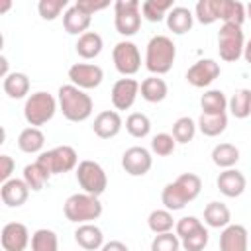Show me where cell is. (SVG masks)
<instances>
[{
  "instance_id": "obj_7",
  "label": "cell",
  "mask_w": 251,
  "mask_h": 251,
  "mask_svg": "<svg viewBox=\"0 0 251 251\" xmlns=\"http://www.w3.org/2000/svg\"><path fill=\"white\" fill-rule=\"evenodd\" d=\"M245 49V37L241 25L235 24H224L218 31V51L220 57L227 63H235L239 57H243Z\"/></svg>"
},
{
  "instance_id": "obj_13",
  "label": "cell",
  "mask_w": 251,
  "mask_h": 251,
  "mask_svg": "<svg viewBox=\"0 0 251 251\" xmlns=\"http://www.w3.org/2000/svg\"><path fill=\"white\" fill-rule=\"evenodd\" d=\"M139 82L135 78H120L114 82L112 86V92H110V98H112V104L116 110H129L133 106V102L137 100V94H139Z\"/></svg>"
},
{
  "instance_id": "obj_28",
  "label": "cell",
  "mask_w": 251,
  "mask_h": 251,
  "mask_svg": "<svg viewBox=\"0 0 251 251\" xmlns=\"http://www.w3.org/2000/svg\"><path fill=\"white\" fill-rule=\"evenodd\" d=\"M2 88H4V92H6L10 98L20 100V98H24V96L29 92V78H27L25 73H16V71H14V73H10V75L4 78Z\"/></svg>"
},
{
  "instance_id": "obj_40",
  "label": "cell",
  "mask_w": 251,
  "mask_h": 251,
  "mask_svg": "<svg viewBox=\"0 0 251 251\" xmlns=\"http://www.w3.org/2000/svg\"><path fill=\"white\" fill-rule=\"evenodd\" d=\"M175 182L182 188V192L186 194V198L192 202L198 194H200V190H202V180H200V176L198 175H194V173H182V175H178L176 178H175Z\"/></svg>"
},
{
  "instance_id": "obj_35",
  "label": "cell",
  "mask_w": 251,
  "mask_h": 251,
  "mask_svg": "<svg viewBox=\"0 0 251 251\" xmlns=\"http://www.w3.org/2000/svg\"><path fill=\"white\" fill-rule=\"evenodd\" d=\"M31 251H59V237L53 229L39 227L31 235Z\"/></svg>"
},
{
  "instance_id": "obj_39",
  "label": "cell",
  "mask_w": 251,
  "mask_h": 251,
  "mask_svg": "<svg viewBox=\"0 0 251 251\" xmlns=\"http://www.w3.org/2000/svg\"><path fill=\"white\" fill-rule=\"evenodd\" d=\"M194 18L204 25L218 22V0H198L194 6Z\"/></svg>"
},
{
  "instance_id": "obj_38",
  "label": "cell",
  "mask_w": 251,
  "mask_h": 251,
  "mask_svg": "<svg viewBox=\"0 0 251 251\" xmlns=\"http://www.w3.org/2000/svg\"><path fill=\"white\" fill-rule=\"evenodd\" d=\"M196 129H198L196 122H194L192 118H188V116H182V118H178V120L173 124V133H171V135L175 137L176 143H188V141L194 139Z\"/></svg>"
},
{
  "instance_id": "obj_50",
  "label": "cell",
  "mask_w": 251,
  "mask_h": 251,
  "mask_svg": "<svg viewBox=\"0 0 251 251\" xmlns=\"http://www.w3.org/2000/svg\"><path fill=\"white\" fill-rule=\"evenodd\" d=\"M243 57H245V61L251 65V39L245 43V49H243Z\"/></svg>"
},
{
  "instance_id": "obj_12",
  "label": "cell",
  "mask_w": 251,
  "mask_h": 251,
  "mask_svg": "<svg viewBox=\"0 0 251 251\" xmlns=\"http://www.w3.org/2000/svg\"><path fill=\"white\" fill-rule=\"evenodd\" d=\"M220 76V65L214 59H200L186 71V82L194 88H206Z\"/></svg>"
},
{
  "instance_id": "obj_22",
  "label": "cell",
  "mask_w": 251,
  "mask_h": 251,
  "mask_svg": "<svg viewBox=\"0 0 251 251\" xmlns=\"http://www.w3.org/2000/svg\"><path fill=\"white\" fill-rule=\"evenodd\" d=\"M139 92H141V98L143 100H147L151 104H157V102H163L167 98L169 86H167V82L161 76L151 75V76L143 78V82L139 86Z\"/></svg>"
},
{
  "instance_id": "obj_18",
  "label": "cell",
  "mask_w": 251,
  "mask_h": 251,
  "mask_svg": "<svg viewBox=\"0 0 251 251\" xmlns=\"http://www.w3.org/2000/svg\"><path fill=\"white\" fill-rule=\"evenodd\" d=\"M29 190L31 188L25 184L24 178H10V180L2 182L0 196H2V202L8 208H18V206L25 204V200L29 196Z\"/></svg>"
},
{
  "instance_id": "obj_27",
  "label": "cell",
  "mask_w": 251,
  "mask_h": 251,
  "mask_svg": "<svg viewBox=\"0 0 251 251\" xmlns=\"http://www.w3.org/2000/svg\"><path fill=\"white\" fill-rule=\"evenodd\" d=\"M196 126H198V129L206 137H216V135H220V133L226 131V127H227V116L226 114H200Z\"/></svg>"
},
{
  "instance_id": "obj_49",
  "label": "cell",
  "mask_w": 251,
  "mask_h": 251,
  "mask_svg": "<svg viewBox=\"0 0 251 251\" xmlns=\"http://www.w3.org/2000/svg\"><path fill=\"white\" fill-rule=\"evenodd\" d=\"M0 63H2V69H0V75H2V78H6V76L10 75V73H8V59H6L4 55H2V57H0Z\"/></svg>"
},
{
  "instance_id": "obj_34",
  "label": "cell",
  "mask_w": 251,
  "mask_h": 251,
  "mask_svg": "<svg viewBox=\"0 0 251 251\" xmlns=\"http://www.w3.org/2000/svg\"><path fill=\"white\" fill-rule=\"evenodd\" d=\"M173 2L171 0H145L141 4V16L147 22H161L163 18H167V14L173 10Z\"/></svg>"
},
{
  "instance_id": "obj_15",
  "label": "cell",
  "mask_w": 251,
  "mask_h": 251,
  "mask_svg": "<svg viewBox=\"0 0 251 251\" xmlns=\"http://www.w3.org/2000/svg\"><path fill=\"white\" fill-rule=\"evenodd\" d=\"M218 190L227 196V198H237L245 192V186H247V180H245V175L237 169H224L220 175H218Z\"/></svg>"
},
{
  "instance_id": "obj_51",
  "label": "cell",
  "mask_w": 251,
  "mask_h": 251,
  "mask_svg": "<svg viewBox=\"0 0 251 251\" xmlns=\"http://www.w3.org/2000/svg\"><path fill=\"white\" fill-rule=\"evenodd\" d=\"M245 14H247V18L251 20V2H249V4L245 6Z\"/></svg>"
},
{
  "instance_id": "obj_6",
  "label": "cell",
  "mask_w": 251,
  "mask_h": 251,
  "mask_svg": "<svg viewBox=\"0 0 251 251\" xmlns=\"http://www.w3.org/2000/svg\"><path fill=\"white\" fill-rule=\"evenodd\" d=\"M76 182L80 184V188L86 194H92V196H100L108 188L106 171L102 169L100 163L90 161V159H84V161L78 163V167H76Z\"/></svg>"
},
{
  "instance_id": "obj_16",
  "label": "cell",
  "mask_w": 251,
  "mask_h": 251,
  "mask_svg": "<svg viewBox=\"0 0 251 251\" xmlns=\"http://www.w3.org/2000/svg\"><path fill=\"white\" fill-rule=\"evenodd\" d=\"M249 233L241 224H229L220 233V251H247Z\"/></svg>"
},
{
  "instance_id": "obj_5",
  "label": "cell",
  "mask_w": 251,
  "mask_h": 251,
  "mask_svg": "<svg viewBox=\"0 0 251 251\" xmlns=\"http://www.w3.org/2000/svg\"><path fill=\"white\" fill-rule=\"evenodd\" d=\"M141 4L137 0H116L114 2V25L120 35H135L141 27Z\"/></svg>"
},
{
  "instance_id": "obj_47",
  "label": "cell",
  "mask_w": 251,
  "mask_h": 251,
  "mask_svg": "<svg viewBox=\"0 0 251 251\" xmlns=\"http://www.w3.org/2000/svg\"><path fill=\"white\" fill-rule=\"evenodd\" d=\"M14 167H16V163L10 155H0V178H2V182L10 180V176L14 173Z\"/></svg>"
},
{
  "instance_id": "obj_36",
  "label": "cell",
  "mask_w": 251,
  "mask_h": 251,
  "mask_svg": "<svg viewBox=\"0 0 251 251\" xmlns=\"http://www.w3.org/2000/svg\"><path fill=\"white\" fill-rule=\"evenodd\" d=\"M147 226H149V229L155 233V235H159V233H169L173 227H175V218H173V214L165 208V210H153L151 214H149V218H147Z\"/></svg>"
},
{
  "instance_id": "obj_10",
  "label": "cell",
  "mask_w": 251,
  "mask_h": 251,
  "mask_svg": "<svg viewBox=\"0 0 251 251\" xmlns=\"http://www.w3.org/2000/svg\"><path fill=\"white\" fill-rule=\"evenodd\" d=\"M69 80L80 90H92L102 84L104 71L94 63H75L69 69Z\"/></svg>"
},
{
  "instance_id": "obj_14",
  "label": "cell",
  "mask_w": 251,
  "mask_h": 251,
  "mask_svg": "<svg viewBox=\"0 0 251 251\" xmlns=\"http://www.w3.org/2000/svg\"><path fill=\"white\" fill-rule=\"evenodd\" d=\"M0 241H2L4 251H25V247L31 243V237H29V231L24 224L10 222L2 227Z\"/></svg>"
},
{
  "instance_id": "obj_19",
  "label": "cell",
  "mask_w": 251,
  "mask_h": 251,
  "mask_svg": "<svg viewBox=\"0 0 251 251\" xmlns=\"http://www.w3.org/2000/svg\"><path fill=\"white\" fill-rule=\"evenodd\" d=\"M90 24H92V16H88L86 12H82L76 4L69 6L65 10V14H63V27L71 35H78L80 37L82 33H86V29L90 27Z\"/></svg>"
},
{
  "instance_id": "obj_11",
  "label": "cell",
  "mask_w": 251,
  "mask_h": 251,
  "mask_svg": "<svg viewBox=\"0 0 251 251\" xmlns=\"http://www.w3.org/2000/svg\"><path fill=\"white\" fill-rule=\"evenodd\" d=\"M122 167L129 176H143L151 171L153 167V157L149 153V149L133 145L129 149L124 151L122 155Z\"/></svg>"
},
{
  "instance_id": "obj_25",
  "label": "cell",
  "mask_w": 251,
  "mask_h": 251,
  "mask_svg": "<svg viewBox=\"0 0 251 251\" xmlns=\"http://www.w3.org/2000/svg\"><path fill=\"white\" fill-rule=\"evenodd\" d=\"M218 16L224 24H235L241 25L247 18L245 14V4L235 2V0H218Z\"/></svg>"
},
{
  "instance_id": "obj_42",
  "label": "cell",
  "mask_w": 251,
  "mask_h": 251,
  "mask_svg": "<svg viewBox=\"0 0 251 251\" xmlns=\"http://www.w3.org/2000/svg\"><path fill=\"white\" fill-rule=\"evenodd\" d=\"M67 6H69L67 0H39V2H37V12H39V16H41L43 20L53 22V20H57V18L61 16V12H63Z\"/></svg>"
},
{
  "instance_id": "obj_44",
  "label": "cell",
  "mask_w": 251,
  "mask_h": 251,
  "mask_svg": "<svg viewBox=\"0 0 251 251\" xmlns=\"http://www.w3.org/2000/svg\"><path fill=\"white\" fill-rule=\"evenodd\" d=\"M151 251H180V239L176 233H159L151 241Z\"/></svg>"
},
{
  "instance_id": "obj_24",
  "label": "cell",
  "mask_w": 251,
  "mask_h": 251,
  "mask_svg": "<svg viewBox=\"0 0 251 251\" xmlns=\"http://www.w3.org/2000/svg\"><path fill=\"white\" fill-rule=\"evenodd\" d=\"M102 47H104V41H102V35L96 33V31H86L78 37L75 49L78 53V57L82 59H94L102 53Z\"/></svg>"
},
{
  "instance_id": "obj_31",
  "label": "cell",
  "mask_w": 251,
  "mask_h": 251,
  "mask_svg": "<svg viewBox=\"0 0 251 251\" xmlns=\"http://www.w3.org/2000/svg\"><path fill=\"white\" fill-rule=\"evenodd\" d=\"M200 108L202 114H226L227 110V98L222 90H206L200 96Z\"/></svg>"
},
{
  "instance_id": "obj_46",
  "label": "cell",
  "mask_w": 251,
  "mask_h": 251,
  "mask_svg": "<svg viewBox=\"0 0 251 251\" xmlns=\"http://www.w3.org/2000/svg\"><path fill=\"white\" fill-rule=\"evenodd\" d=\"M76 6H78L82 12H86L88 16H92L94 12L106 10V8L110 6V2H108V0H102V2H92V0H78V2H76Z\"/></svg>"
},
{
  "instance_id": "obj_9",
  "label": "cell",
  "mask_w": 251,
  "mask_h": 251,
  "mask_svg": "<svg viewBox=\"0 0 251 251\" xmlns=\"http://www.w3.org/2000/svg\"><path fill=\"white\" fill-rule=\"evenodd\" d=\"M112 61L124 76H131L141 69V53L133 41H118L112 49Z\"/></svg>"
},
{
  "instance_id": "obj_21",
  "label": "cell",
  "mask_w": 251,
  "mask_h": 251,
  "mask_svg": "<svg viewBox=\"0 0 251 251\" xmlns=\"http://www.w3.org/2000/svg\"><path fill=\"white\" fill-rule=\"evenodd\" d=\"M194 24V14L184 8V6H175L169 14H167V27L175 33V35H184L192 29Z\"/></svg>"
},
{
  "instance_id": "obj_17",
  "label": "cell",
  "mask_w": 251,
  "mask_h": 251,
  "mask_svg": "<svg viewBox=\"0 0 251 251\" xmlns=\"http://www.w3.org/2000/svg\"><path fill=\"white\" fill-rule=\"evenodd\" d=\"M124 127L122 116L118 114V110H104L94 118L92 129L100 139H112L116 137Z\"/></svg>"
},
{
  "instance_id": "obj_4",
  "label": "cell",
  "mask_w": 251,
  "mask_h": 251,
  "mask_svg": "<svg viewBox=\"0 0 251 251\" xmlns=\"http://www.w3.org/2000/svg\"><path fill=\"white\" fill-rule=\"evenodd\" d=\"M57 100L53 94L39 90L27 96L25 104H24V118L31 127H39L45 126L47 122L53 120L55 112H57Z\"/></svg>"
},
{
  "instance_id": "obj_8",
  "label": "cell",
  "mask_w": 251,
  "mask_h": 251,
  "mask_svg": "<svg viewBox=\"0 0 251 251\" xmlns=\"http://www.w3.org/2000/svg\"><path fill=\"white\" fill-rule=\"evenodd\" d=\"M35 161H39L51 175H63L78 167V155L71 145H59L51 151H43Z\"/></svg>"
},
{
  "instance_id": "obj_45",
  "label": "cell",
  "mask_w": 251,
  "mask_h": 251,
  "mask_svg": "<svg viewBox=\"0 0 251 251\" xmlns=\"http://www.w3.org/2000/svg\"><path fill=\"white\" fill-rule=\"evenodd\" d=\"M200 226H204L196 216H184L175 224V231L178 235V239H184L186 235H190L192 231H196Z\"/></svg>"
},
{
  "instance_id": "obj_29",
  "label": "cell",
  "mask_w": 251,
  "mask_h": 251,
  "mask_svg": "<svg viewBox=\"0 0 251 251\" xmlns=\"http://www.w3.org/2000/svg\"><path fill=\"white\" fill-rule=\"evenodd\" d=\"M161 202H163V206L169 212H176V210H182L190 200L186 198V194L182 192V188L173 180V182L165 184V188L161 192Z\"/></svg>"
},
{
  "instance_id": "obj_20",
  "label": "cell",
  "mask_w": 251,
  "mask_h": 251,
  "mask_svg": "<svg viewBox=\"0 0 251 251\" xmlns=\"http://www.w3.org/2000/svg\"><path fill=\"white\" fill-rule=\"evenodd\" d=\"M75 241L84 251H96V249H102L104 245V233L94 224H80L75 229Z\"/></svg>"
},
{
  "instance_id": "obj_48",
  "label": "cell",
  "mask_w": 251,
  "mask_h": 251,
  "mask_svg": "<svg viewBox=\"0 0 251 251\" xmlns=\"http://www.w3.org/2000/svg\"><path fill=\"white\" fill-rule=\"evenodd\" d=\"M100 251H129V249H127V245H126V243H122V241L114 239V241H108V243H104Z\"/></svg>"
},
{
  "instance_id": "obj_26",
  "label": "cell",
  "mask_w": 251,
  "mask_h": 251,
  "mask_svg": "<svg viewBox=\"0 0 251 251\" xmlns=\"http://www.w3.org/2000/svg\"><path fill=\"white\" fill-rule=\"evenodd\" d=\"M43 145H45V135H43V131L39 127H31L29 126V127L22 129L20 135H18V147L24 153H29V155L39 153L43 149Z\"/></svg>"
},
{
  "instance_id": "obj_52",
  "label": "cell",
  "mask_w": 251,
  "mask_h": 251,
  "mask_svg": "<svg viewBox=\"0 0 251 251\" xmlns=\"http://www.w3.org/2000/svg\"><path fill=\"white\" fill-rule=\"evenodd\" d=\"M8 8H10V2H6V4H4V6H2V8H0V12H6V10H8Z\"/></svg>"
},
{
  "instance_id": "obj_32",
  "label": "cell",
  "mask_w": 251,
  "mask_h": 251,
  "mask_svg": "<svg viewBox=\"0 0 251 251\" xmlns=\"http://www.w3.org/2000/svg\"><path fill=\"white\" fill-rule=\"evenodd\" d=\"M227 110L231 112L233 118L245 120L251 114V90L239 88L233 92V96L227 100Z\"/></svg>"
},
{
  "instance_id": "obj_33",
  "label": "cell",
  "mask_w": 251,
  "mask_h": 251,
  "mask_svg": "<svg viewBox=\"0 0 251 251\" xmlns=\"http://www.w3.org/2000/svg\"><path fill=\"white\" fill-rule=\"evenodd\" d=\"M51 178V173L39 163H31V165H25L24 167V180L25 184L31 188V190H41L45 186V182Z\"/></svg>"
},
{
  "instance_id": "obj_3",
  "label": "cell",
  "mask_w": 251,
  "mask_h": 251,
  "mask_svg": "<svg viewBox=\"0 0 251 251\" xmlns=\"http://www.w3.org/2000/svg\"><path fill=\"white\" fill-rule=\"evenodd\" d=\"M63 212H65V218L69 222H75L78 226L80 224H90L92 220L100 218L102 202L98 200V196H92V194H86V192H76V194H71L65 200Z\"/></svg>"
},
{
  "instance_id": "obj_43",
  "label": "cell",
  "mask_w": 251,
  "mask_h": 251,
  "mask_svg": "<svg viewBox=\"0 0 251 251\" xmlns=\"http://www.w3.org/2000/svg\"><path fill=\"white\" fill-rule=\"evenodd\" d=\"M176 147V141L171 133H157L153 139H151V151L157 155V157H169Z\"/></svg>"
},
{
  "instance_id": "obj_1",
  "label": "cell",
  "mask_w": 251,
  "mask_h": 251,
  "mask_svg": "<svg viewBox=\"0 0 251 251\" xmlns=\"http://www.w3.org/2000/svg\"><path fill=\"white\" fill-rule=\"evenodd\" d=\"M57 102L63 116L69 122H76V124L88 120L94 110L92 98L84 90L76 88L75 84H63L57 92Z\"/></svg>"
},
{
  "instance_id": "obj_41",
  "label": "cell",
  "mask_w": 251,
  "mask_h": 251,
  "mask_svg": "<svg viewBox=\"0 0 251 251\" xmlns=\"http://www.w3.org/2000/svg\"><path fill=\"white\" fill-rule=\"evenodd\" d=\"M210 233L204 226H200L196 231H192L190 235H186L184 239H180V247L184 251H204V247L208 245Z\"/></svg>"
},
{
  "instance_id": "obj_37",
  "label": "cell",
  "mask_w": 251,
  "mask_h": 251,
  "mask_svg": "<svg viewBox=\"0 0 251 251\" xmlns=\"http://www.w3.org/2000/svg\"><path fill=\"white\" fill-rule=\"evenodd\" d=\"M126 129L131 137H137V139H143L149 135L151 131V120L141 114V112H133L126 118Z\"/></svg>"
},
{
  "instance_id": "obj_2",
  "label": "cell",
  "mask_w": 251,
  "mask_h": 251,
  "mask_svg": "<svg viewBox=\"0 0 251 251\" xmlns=\"http://www.w3.org/2000/svg\"><path fill=\"white\" fill-rule=\"evenodd\" d=\"M176 59V45L167 35H153L145 49V67L151 75L161 76L173 69Z\"/></svg>"
},
{
  "instance_id": "obj_30",
  "label": "cell",
  "mask_w": 251,
  "mask_h": 251,
  "mask_svg": "<svg viewBox=\"0 0 251 251\" xmlns=\"http://www.w3.org/2000/svg\"><path fill=\"white\" fill-rule=\"evenodd\" d=\"M212 161L220 169H231L239 161V149L233 143H218L212 149Z\"/></svg>"
},
{
  "instance_id": "obj_23",
  "label": "cell",
  "mask_w": 251,
  "mask_h": 251,
  "mask_svg": "<svg viewBox=\"0 0 251 251\" xmlns=\"http://www.w3.org/2000/svg\"><path fill=\"white\" fill-rule=\"evenodd\" d=\"M204 222L210 226V227H227L231 224V212L229 208L224 204V202H210L206 208H204Z\"/></svg>"
}]
</instances>
